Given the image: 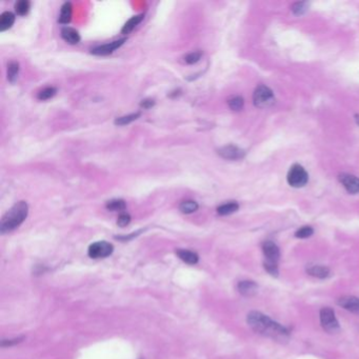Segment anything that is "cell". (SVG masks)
<instances>
[{"mask_svg":"<svg viewBox=\"0 0 359 359\" xmlns=\"http://www.w3.org/2000/svg\"><path fill=\"white\" fill-rule=\"evenodd\" d=\"M263 267L264 270L270 274V275L272 276H275L277 277L278 274H279V270H278V263H267V262H264L263 263Z\"/></svg>","mask_w":359,"mask_h":359,"instance_id":"obj_28","label":"cell"},{"mask_svg":"<svg viewBox=\"0 0 359 359\" xmlns=\"http://www.w3.org/2000/svg\"><path fill=\"white\" fill-rule=\"evenodd\" d=\"M288 185L294 188H301L307 185L309 180V175L304 168L299 165H294L291 167L287 173Z\"/></svg>","mask_w":359,"mask_h":359,"instance_id":"obj_5","label":"cell"},{"mask_svg":"<svg viewBox=\"0 0 359 359\" xmlns=\"http://www.w3.org/2000/svg\"><path fill=\"white\" fill-rule=\"evenodd\" d=\"M154 104H155V101L153 99H145V100H143L142 107L144 109H150V108L153 107Z\"/></svg>","mask_w":359,"mask_h":359,"instance_id":"obj_32","label":"cell"},{"mask_svg":"<svg viewBox=\"0 0 359 359\" xmlns=\"http://www.w3.org/2000/svg\"><path fill=\"white\" fill-rule=\"evenodd\" d=\"M339 180L347 191L351 194L359 193V178L351 174H341Z\"/></svg>","mask_w":359,"mask_h":359,"instance_id":"obj_10","label":"cell"},{"mask_svg":"<svg viewBox=\"0 0 359 359\" xmlns=\"http://www.w3.org/2000/svg\"><path fill=\"white\" fill-rule=\"evenodd\" d=\"M201 52H192L188 54L186 57H185V60L187 63H189V65H194V63L198 62L201 58Z\"/></svg>","mask_w":359,"mask_h":359,"instance_id":"obj_29","label":"cell"},{"mask_svg":"<svg viewBox=\"0 0 359 359\" xmlns=\"http://www.w3.org/2000/svg\"><path fill=\"white\" fill-rule=\"evenodd\" d=\"M31 9V2L27 1V0H20L15 4V11L17 15L19 16H24L29 13Z\"/></svg>","mask_w":359,"mask_h":359,"instance_id":"obj_22","label":"cell"},{"mask_svg":"<svg viewBox=\"0 0 359 359\" xmlns=\"http://www.w3.org/2000/svg\"><path fill=\"white\" fill-rule=\"evenodd\" d=\"M139 117H140V113H134V114H130V115H126V116L119 117V118H117L116 120H115V124H117V125L129 124L132 121L136 120V119H138Z\"/></svg>","mask_w":359,"mask_h":359,"instance_id":"obj_25","label":"cell"},{"mask_svg":"<svg viewBox=\"0 0 359 359\" xmlns=\"http://www.w3.org/2000/svg\"><path fill=\"white\" fill-rule=\"evenodd\" d=\"M229 107L233 111H240L243 108V99L240 96H234L228 101Z\"/></svg>","mask_w":359,"mask_h":359,"instance_id":"obj_26","label":"cell"},{"mask_svg":"<svg viewBox=\"0 0 359 359\" xmlns=\"http://www.w3.org/2000/svg\"><path fill=\"white\" fill-rule=\"evenodd\" d=\"M131 222V216L129 214L126 213H122L120 214V216L118 217V220H117V224L119 227L121 228H124L128 226V224Z\"/></svg>","mask_w":359,"mask_h":359,"instance_id":"obj_31","label":"cell"},{"mask_svg":"<svg viewBox=\"0 0 359 359\" xmlns=\"http://www.w3.org/2000/svg\"><path fill=\"white\" fill-rule=\"evenodd\" d=\"M253 101L257 108L264 109L275 103V97L269 88L265 86H259L253 94Z\"/></svg>","mask_w":359,"mask_h":359,"instance_id":"obj_4","label":"cell"},{"mask_svg":"<svg viewBox=\"0 0 359 359\" xmlns=\"http://www.w3.org/2000/svg\"><path fill=\"white\" fill-rule=\"evenodd\" d=\"M263 252L267 263H278V260L280 257V251L276 243H274L273 241H265L263 244Z\"/></svg>","mask_w":359,"mask_h":359,"instance_id":"obj_8","label":"cell"},{"mask_svg":"<svg viewBox=\"0 0 359 359\" xmlns=\"http://www.w3.org/2000/svg\"><path fill=\"white\" fill-rule=\"evenodd\" d=\"M19 75V63L11 61L8 65V80L11 83H15Z\"/></svg>","mask_w":359,"mask_h":359,"instance_id":"obj_20","label":"cell"},{"mask_svg":"<svg viewBox=\"0 0 359 359\" xmlns=\"http://www.w3.org/2000/svg\"><path fill=\"white\" fill-rule=\"evenodd\" d=\"M61 36L63 40L67 41L70 45H77L80 41V35L73 27L65 26L61 30Z\"/></svg>","mask_w":359,"mask_h":359,"instance_id":"obj_14","label":"cell"},{"mask_svg":"<svg viewBox=\"0 0 359 359\" xmlns=\"http://www.w3.org/2000/svg\"><path fill=\"white\" fill-rule=\"evenodd\" d=\"M27 213H29V206H27L25 201H19L15 203L3 215L1 222H0V232L2 234H5L17 229L25 220Z\"/></svg>","mask_w":359,"mask_h":359,"instance_id":"obj_2","label":"cell"},{"mask_svg":"<svg viewBox=\"0 0 359 359\" xmlns=\"http://www.w3.org/2000/svg\"><path fill=\"white\" fill-rule=\"evenodd\" d=\"M72 14H73V6L70 2H66L61 6L60 15L58 21L61 24H68L72 19Z\"/></svg>","mask_w":359,"mask_h":359,"instance_id":"obj_17","label":"cell"},{"mask_svg":"<svg viewBox=\"0 0 359 359\" xmlns=\"http://www.w3.org/2000/svg\"><path fill=\"white\" fill-rule=\"evenodd\" d=\"M56 93H57V90H56V88L48 87L42 91H40L37 95V98L39 100H48V99H50V98L54 97Z\"/></svg>","mask_w":359,"mask_h":359,"instance_id":"obj_24","label":"cell"},{"mask_svg":"<svg viewBox=\"0 0 359 359\" xmlns=\"http://www.w3.org/2000/svg\"><path fill=\"white\" fill-rule=\"evenodd\" d=\"M307 273L309 274V275H311L316 278H319V279L328 278L331 275V271L329 267L325 265H321V264L309 265L307 267Z\"/></svg>","mask_w":359,"mask_h":359,"instance_id":"obj_13","label":"cell"},{"mask_svg":"<svg viewBox=\"0 0 359 359\" xmlns=\"http://www.w3.org/2000/svg\"><path fill=\"white\" fill-rule=\"evenodd\" d=\"M125 202L122 199H113L107 203V209L112 212H120L125 209Z\"/></svg>","mask_w":359,"mask_h":359,"instance_id":"obj_23","label":"cell"},{"mask_svg":"<svg viewBox=\"0 0 359 359\" xmlns=\"http://www.w3.org/2000/svg\"><path fill=\"white\" fill-rule=\"evenodd\" d=\"M356 120H357V123L359 124V115H357V116H356Z\"/></svg>","mask_w":359,"mask_h":359,"instance_id":"obj_33","label":"cell"},{"mask_svg":"<svg viewBox=\"0 0 359 359\" xmlns=\"http://www.w3.org/2000/svg\"><path fill=\"white\" fill-rule=\"evenodd\" d=\"M337 305L347 311L359 315V298L351 295H346L337 299Z\"/></svg>","mask_w":359,"mask_h":359,"instance_id":"obj_7","label":"cell"},{"mask_svg":"<svg viewBox=\"0 0 359 359\" xmlns=\"http://www.w3.org/2000/svg\"><path fill=\"white\" fill-rule=\"evenodd\" d=\"M15 23V15L12 12H4L0 16V31L4 32L12 27Z\"/></svg>","mask_w":359,"mask_h":359,"instance_id":"obj_16","label":"cell"},{"mask_svg":"<svg viewBox=\"0 0 359 359\" xmlns=\"http://www.w3.org/2000/svg\"><path fill=\"white\" fill-rule=\"evenodd\" d=\"M114 251V246L108 241H97L89 246L88 254L91 258H105L110 256Z\"/></svg>","mask_w":359,"mask_h":359,"instance_id":"obj_6","label":"cell"},{"mask_svg":"<svg viewBox=\"0 0 359 359\" xmlns=\"http://www.w3.org/2000/svg\"><path fill=\"white\" fill-rule=\"evenodd\" d=\"M218 154L220 155L221 157L230 159V160H237L241 159L244 156L243 150L239 149V147L235 145H226L221 147V149L218 150Z\"/></svg>","mask_w":359,"mask_h":359,"instance_id":"obj_11","label":"cell"},{"mask_svg":"<svg viewBox=\"0 0 359 359\" xmlns=\"http://www.w3.org/2000/svg\"><path fill=\"white\" fill-rule=\"evenodd\" d=\"M176 253H177L178 257L182 260V262H185L188 264H196L199 260L198 255H197L195 252H192V251L178 250Z\"/></svg>","mask_w":359,"mask_h":359,"instance_id":"obj_15","label":"cell"},{"mask_svg":"<svg viewBox=\"0 0 359 359\" xmlns=\"http://www.w3.org/2000/svg\"><path fill=\"white\" fill-rule=\"evenodd\" d=\"M308 10V3L307 2H296L292 6V11L296 15H302V14L306 13Z\"/></svg>","mask_w":359,"mask_h":359,"instance_id":"obj_30","label":"cell"},{"mask_svg":"<svg viewBox=\"0 0 359 359\" xmlns=\"http://www.w3.org/2000/svg\"><path fill=\"white\" fill-rule=\"evenodd\" d=\"M124 41H125V38H122V39L109 42V44H105L102 46H98L92 48V54L99 55V56L109 55L111 53H113L115 50H117V48H120L124 44Z\"/></svg>","mask_w":359,"mask_h":359,"instance_id":"obj_9","label":"cell"},{"mask_svg":"<svg viewBox=\"0 0 359 359\" xmlns=\"http://www.w3.org/2000/svg\"><path fill=\"white\" fill-rule=\"evenodd\" d=\"M239 209V205L236 201H230L217 208V213L221 216H227L230 214L235 213Z\"/></svg>","mask_w":359,"mask_h":359,"instance_id":"obj_19","label":"cell"},{"mask_svg":"<svg viewBox=\"0 0 359 359\" xmlns=\"http://www.w3.org/2000/svg\"><path fill=\"white\" fill-rule=\"evenodd\" d=\"M319 319H320V325L326 332L330 334H333L339 331L340 329L339 322L336 318V315H335L333 309H331L329 307L322 308L319 312Z\"/></svg>","mask_w":359,"mask_h":359,"instance_id":"obj_3","label":"cell"},{"mask_svg":"<svg viewBox=\"0 0 359 359\" xmlns=\"http://www.w3.org/2000/svg\"><path fill=\"white\" fill-rule=\"evenodd\" d=\"M237 288H238V292L240 293L242 296L252 297V296H254V295H256L258 291V286L255 281L242 280V281H239Z\"/></svg>","mask_w":359,"mask_h":359,"instance_id":"obj_12","label":"cell"},{"mask_svg":"<svg viewBox=\"0 0 359 359\" xmlns=\"http://www.w3.org/2000/svg\"><path fill=\"white\" fill-rule=\"evenodd\" d=\"M313 233H314L313 228L306 226V227H302L299 230H297L296 233H295V236L300 239H305V238H309L310 236H312Z\"/></svg>","mask_w":359,"mask_h":359,"instance_id":"obj_27","label":"cell"},{"mask_svg":"<svg viewBox=\"0 0 359 359\" xmlns=\"http://www.w3.org/2000/svg\"><path fill=\"white\" fill-rule=\"evenodd\" d=\"M179 210L185 214H191L198 210V203L193 200H187L180 203Z\"/></svg>","mask_w":359,"mask_h":359,"instance_id":"obj_21","label":"cell"},{"mask_svg":"<svg viewBox=\"0 0 359 359\" xmlns=\"http://www.w3.org/2000/svg\"><path fill=\"white\" fill-rule=\"evenodd\" d=\"M144 14H139V15L133 16L132 18H130L124 24V25L122 27V30H121L122 34H130L140 23H142V21L144 20Z\"/></svg>","mask_w":359,"mask_h":359,"instance_id":"obj_18","label":"cell"},{"mask_svg":"<svg viewBox=\"0 0 359 359\" xmlns=\"http://www.w3.org/2000/svg\"><path fill=\"white\" fill-rule=\"evenodd\" d=\"M246 322L255 333L269 337V338L274 340L286 341L290 337V332L286 327L273 320L269 316L263 314L262 312H250L246 316Z\"/></svg>","mask_w":359,"mask_h":359,"instance_id":"obj_1","label":"cell"}]
</instances>
